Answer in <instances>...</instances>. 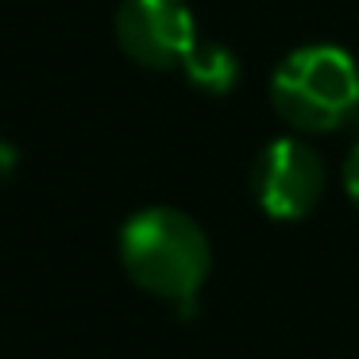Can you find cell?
I'll use <instances>...</instances> for the list:
<instances>
[{"label":"cell","mask_w":359,"mask_h":359,"mask_svg":"<svg viewBox=\"0 0 359 359\" xmlns=\"http://www.w3.org/2000/svg\"><path fill=\"white\" fill-rule=\"evenodd\" d=\"M120 263L140 290L166 302H189L209 278L212 251L205 228L194 217L155 205L124 224Z\"/></svg>","instance_id":"obj_1"},{"label":"cell","mask_w":359,"mask_h":359,"mask_svg":"<svg viewBox=\"0 0 359 359\" xmlns=\"http://www.w3.org/2000/svg\"><path fill=\"white\" fill-rule=\"evenodd\" d=\"M16 151H12L8 147V143H4V140H0V178H8V174H12V166H16Z\"/></svg>","instance_id":"obj_7"},{"label":"cell","mask_w":359,"mask_h":359,"mask_svg":"<svg viewBox=\"0 0 359 359\" xmlns=\"http://www.w3.org/2000/svg\"><path fill=\"white\" fill-rule=\"evenodd\" d=\"M112 32L135 66L174 70L197 43V20L186 0H120Z\"/></svg>","instance_id":"obj_4"},{"label":"cell","mask_w":359,"mask_h":359,"mask_svg":"<svg viewBox=\"0 0 359 359\" xmlns=\"http://www.w3.org/2000/svg\"><path fill=\"white\" fill-rule=\"evenodd\" d=\"M182 70H186V81L194 89H201L209 97H224L240 81V58H236V50H228L217 39H197L189 47Z\"/></svg>","instance_id":"obj_5"},{"label":"cell","mask_w":359,"mask_h":359,"mask_svg":"<svg viewBox=\"0 0 359 359\" xmlns=\"http://www.w3.org/2000/svg\"><path fill=\"white\" fill-rule=\"evenodd\" d=\"M271 104L297 132H340L359 116L355 58L328 43H309V47L290 50L271 78Z\"/></svg>","instance_id":"obj_2"},{"label":"cell","mask_w":359,"mask_h":359,"mask_svg":"<svg viewBox=\"0 0 359 359\" xmlns=\"http://www.w3.org/2000/svg\"><path fill=\"white\" fill-rule=\"evenodd\" d=\"M251 194L274 220H302L325 194V163L297 135L271 140L251 166Z\"/></svg>","instance_id":"obj_3"},{"label":"cell","mask_w":359,"mask_h":359,"mask_svg":"<svg viewBox=\"0 0 359 359\" xmlns=\"http://www.w3.org/2000/svg\"><path fill=\"white\" fill-rule=\"evenodd\" d=\"M344 189H348V197L359 205V143L348 151V158H344Z\"/></svg>","instance_id":"obj_6"}]
</instances>
